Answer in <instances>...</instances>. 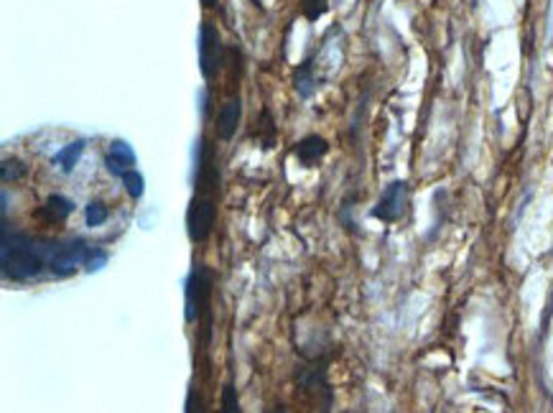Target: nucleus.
Masks as SVG:
<instances>
[{"label":"nucleus","mask_w":553,"mask_h":413,"mask_svg":"<svg viewBox=\"0 0 553 413\" xmlns=\"http://www.w3.org/2000/svg\"><path fill=\"white\" fill-rule=\"evenodd\" d=\"M222 64H225L222 36H219L215 24L207 21V24H202V31H199V69H202L204 80H215Z\"/></svg>","instance_id":"nucleus-7"},{"label":"nucleus","mask_w":553,"mask_h":413,"mask_svg":"<svg viewBox=\"0 0 553 413\" xmlns=\"http://www.w3.org/2000/svg\"><path fill=\"white\" fill-rule=\"evenodd\" d=\"M212 286H215V276L212 270L199 263L191 268L189 279H187V321L189 324H199V320L207 321V337L209 339V320H212Z\"/></svg>","instance_id":"nucleus-3"},{"label":"nucleus","mask_w":553,"mask_h":413,"mask_svg":"<svg viewBox=\"0 0 553 413\" xmlns=\"http://www.w3.org/2000/svg\"><path fill=\"white\" fill-rule=\"evenodd\" d=\"M121 182H122V187H125V192H128V197H133V200H141V197H143V192H146V182H143L141 172L131 169V172L122 173Z\"/></svg>","instance_id":"nucleus-14"},{"label":"nucleus","mask_w":553,"mask_h":413,"mask_svg":"<svg viewBox=\"0 0 553 413\" xmlns=\"http://www.w3.org/2000/svg\"><path fill=\"white\" fill-rule=\"evenodd\" d=\"M46 263V253L39 248V242L24 232H11L3 227V242H0V266L3 276L14 280H28L39 276Z\"/></svg>","instance_id":"nucleus-1"},{"label":"nucleus","mask_w":553,"mask_h":413,"mask_svg":"<svg viewBox=\"0 0 553 413\" xmlns=\"http://www.w3.org/2000/svg\"><path fill=\"white\" fill-rule=\"evenodd\" d=\"M240 118H243V100L229 97L228 103L219 107V115H217V133H219L222 141H229L232 135L238 133Z\"/></svg>","instance_id":"nucleus-9"},{"label":"nucleus","mask_w":553,"mask_h":413,"mask_svg":"<svg viewBox=\"0 0 553 413\" xmlns=\"http://www.w3.org/2000/svg\"><path fill=\"white\" fill-rule=\"evenodd\" d=\"M408 200H411V187L408 182H391L388 187L383 189L378 204L373 207V217L385 222V225H393V222H401L403 220L405 210H408Z\"/></svg>","instance_id":"nucleus-6"},{"label":"nucleus","mask_w":553,"mask_h":413,"mask_svg":"<svg viewBox=\"0 0 553 413\" xmlns=\"http://www.w3.org/2000/svg\"><path fill=\"white\" fill-rule=\"evenodd\" d=\"M82 151H84V141H74V143H69V146L62 148L54 159H52V163L59 166V169H62L64 173H72L74 172V166L80 163Z\"/></svg>","instance_id":"nucleus-12"},{"label":"nucleus","mask_w":553,"mask_h":413,"mask_svg":"<svg viewBox=\"0 0 553 413\" xmlns=\"http://www.w3.org/2000/svg\"><path fill=\"white\" fill-rule=\"evenodd\" d=\"M316 87H319V80H316V74H314V62L306 59V62L298 64L296 72H294V90L298 93V97L306 100V97L316 93Z\"/></svg>","instance_id":"nucleus-11"},{"label":"nucleus","mask_w":553,"mask_h":413,"mask_svg":"<svg viewBox=\"0 0 553 413\" xmlns=\"http://www.w3.org/2000/svg\"><path fill=\"white\" fill-rule=\"evenodd\" d=\"M222 413H243L235 383H225V388H222Z\"/></svg>","instance_id":"nucleus-16"},{"label":"nucleus","mask_w":553,"mask_h":413,"mask_svg":"<svg viewBox=\"0 0 553 413\" xmlns=\"http://www.w3.org/2000/svg\"><path fill=\"white\" fill-rule=\"evenodd\" d=\"M44 212H46V217H49L52 222H64L69 214L74 212V202L67 200V197H62V194H54V197L46 200Z\"/></svg>","instance_id":"nucleus-13"},{"label":"nucleus","mask_w":553,"mask_h":413,"mask_svg":"<svg viewBox=\"0 0 553 413\" xmlns=\"http://www.w3.org/2000/svg\"><path fill=\"white\" fill-rule=\"evenodd\" d=\"M326 153H329V143H326V138L316 133L304 135L296 143V148H294V156H296L298 163L306 166V169H314L319 161L325 159Z\"/></svg>","instance_id":"nucleus-8"},{"label":"nucleus","mask_w":553,"mask_h":413,"mask_svg":"<svg viewBox=\"0 0 553 413\" xmlns=\"http://www.w3.org/2000/svg\"><path fill=\"white\" fill-rule=\"evenodd\" d=\"M26 172H28V169L18 159H5V161H3V166H0V173H3V182H5V184H11V182H18V179H24V176H26Z\"/></svg>","instance_id":"nucleus-17"},{"label":"nucleus","mask_w":553,"mask_h":413,"mask_svg":"<svg viewBox=\"0 0 553 413\" xmlns=\"http://www.w3.org/2000/svg\"><path fill=\"white\" fill-rule=\"evenodd\" d=\"M90 251L92 248H87L82 241L52 242L49 251H46V263H49L52 273H56V276H69V273H74L77 268L87 263Z\"/></svg>","instance_id":"nucleus-5"},{"label":"nucleus","mask_w":553,"mask_h":413,"mask_svg":"<svg viewBox=\"0 0 553 413\" xmlns=\"http://www.w3.org/2000/svg\"><path fill=\"white\" fill-rule=\"evenodd\" d=\"M268 413H288V408H286V406H276V408H270Z\"/></svg>","instance_id":"nucleus-19"},{"label":"nucleus","mask_w":553,"mask_h":413,"mask_svg":"<svg viewBox=\"0 0 553 413\" xmlns=\"http://www.w3.org/2000/svg\"><path fill=\"white\" fill-rule=\"evenodd\" d=\"M329 362L332 355H311L304 358L301 365H296V373H294L296 393L316 413H332L335 406V390L329 383Z\"/></svg>","instance_id":"nucleus-2"},{"label":"nucleus","mask_w":553,"mask_h":413,"mask_svg":"<svg viewBox=\"0 0 553 413\" xmlns=\"http://www.w3.org/2000/svg\"><path fill=\"white\" fill-rule=\"evenodd\" d=\"M204 3V8H215L217 5V0H202Z\"/></svg>","instance_id":"nucleus-20"},{"label":"nucleus","mask_w":553,"mask_h":413,"mask_svg":"<svg viewBox=\"0 0 553 413\" xmlns=\"http://www.w3.org/2000/svg\"><path fill=\"white\" fill-rule=\"evenodd\" d=\"M329 11V0H301V14L306 21H319Z\"/></svg>","instance_id":"nucleus-18"},{"label":"nucleus","mask_w":553,"mask_h":413,"mask_svg":"<svg viewBox=\"0 0 553 413\" xmlns=\"http://www.w3.org/2000/svg\"><path fill=\"white\" fill-rule=\"evenodd\" d=\"M105 166L112 176L122 179V173L135 169V151L125 141H112L110 143V153L105 156Z\"/></svg>","instance_id":"nucleus-10"},{"label":"nucleus","mask_w":553,"mask_h":413,"mask_svg":"<svg viewBox=\"0 0 553 413\" xmlns=\"http://www.w3.org/2000/svg\"><path fill=\"white\" fill-rule=\"evenodd\" d=\"M217 222V204L212 194H194L187 210V232L191 242H207Z\"/></svg>","instance_id":"nucleus-4"},{"label":"nucleus","mask_w":553,"mask_h":413,"mask_svg":"<svg viewBox=\"0 0 553 413\" xmlns=\"http://www.w3.org/2000/svg\"><path fill=\"white\" fill-rule=\"evenodd\" d=\"M108 217H110V210L102 204V202H90V204L84 207V222H87V227L105 225Z\"/></svg>","instance_id":"nucleus-15"}]
</instances>
